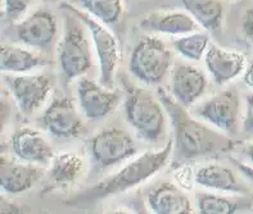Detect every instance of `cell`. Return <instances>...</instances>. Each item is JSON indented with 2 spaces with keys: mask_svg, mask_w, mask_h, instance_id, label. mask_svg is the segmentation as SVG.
Wrapping results in <instances>:
<instances>
[{
  "mask_svg": "<svg viewBox=\"0 0 253 214\" xmlns=\"http://www.w3.org/2000/svg\"><path fill=\"white\" fill-rule=\"evenodd\" d=\"M158 99L166 109L173 127V158L177 164L194 158L229 151L233 141L194 119L186 108L166 90L158 89Z\"/></svg>",
  "mask_w": 253,
  "mask_h": 214,
  "instance_id": "1",
  "label": "cell"
},
{
  "mask_svg": "<svg viewBox=\"0 0 253 214\" xmlns=\"http://www.w3.org/2000/svg\"><path fill=\"white\" fill-rule=\"evenodd\" d=\"M173 150V141L170 140L162 149L148 151L126 164L120 172L102 182L84 190L70 200L71 205L95 204L103 199L116 196L131 190L135 186L157 175L170 159Z\"/></svg>",
  "mask_w": 253,
  "mask_h": 214,
  "instance_id": "2",
  "label": "cell"
},
{
  "mask_svg": "<svg viewBox=\"0 0 253 214\" xmlns=\"http://www.w3.org/2000/svg\"><path fill=\"white\" fill-rule=\"evenodd\" d=\"M128 125L143 140L158 143L166 134V109L160 99L143 89H130L125 102Z\"/></svg>",
  "mask_w": 253,
  "mask_h": 214,
  "instance_id": "3",
  "label": "cell"
},
{
  "mask_svg": "<svg viewBox=\"0 0 253 214\" xmlns=\"http://www.w3.org/2000/svg\"><path fill=\"white\" fill-rule=\"evenodd\" d=\"M63 19V37L58 46V58L62 73L67 81H72L91 68V49L83 21L74 13L66 10Z\"/></svg>",
  "mask_w": 253,
  "mask_h": 214,
  "instance_id": "4",
  "label": "cell"
},
{
  "mask_svg": "<svg viewBox=\"0 0 253 214\" xmlns=\"http://www.w3.org/2000/svg\"><path fill=\"white\" fill-rule=\"evenodd\" d=\"M171 67V53L160 38L145 36L135 45L130 55L128 70L147 85L162 82Z\"/></svg>",
  "mask_w": 253,
  "mask_h": 214,
  "instance_id": "5",
  "label": "cell"
},
{
  "mask_svg": "<svg viewBox=\"0 0 253 214\" xmlns=\"http://www.w3.org/2000/svg\"><path fill=\"white\" fill-rule=\"evenodd\" d=\"M64 10L74 13L87 27L93 40L98 62H99V80L103 86L112 87L115 72L120 59V49L117 38L102 22L68 3L62 4Z\"/></svg>",
  "mask_w": 253,
  "mask_h": 214,
  "instance_id": "6",
  "label": "cell"
},
{
  "mask_svg": "<svg viewBox=\"0 0 253 214\" xmlns=\"http://www.w3.org/2000/svg\"><path fill=\"white\" fill-rule=\"evenodd\" d=\"M90 157L94 170L102 171L121 163L136 154L132 138L120 128H104L89 143Z\"/></svg>",
  "mask_w": 253,
  "mask_h": 214,
  "instance_id": "7",
  "label": "cell"
},
{
  "mask_svg": "<svg viewBox=\"0 0 253 214\" xmlns=\"http://www.w3.org/2000/svg\"><path fill=\"white\" fill-rule=\"evenodd\" d=\"M241 114V98L237 90H224L197 109V115L216 128L234 135Z\"/></svg>",
  "mask_w": 253,
  "mask_h": 214,
  "instance_id": "8",
  "label": "cell"
},
{
  "mask_svg": "<svg viewBox=\"0 0 253 214\" xmlns=\"http://www.w3.org/2000/svg\"><path fill=\"white\" fill-rule=\"evenodd\" d=\"M39 123L54 138H76L84 131L81 115L70 98H55L45 109Z\"/></svg>",
  "mask_w": 253,
  "mask_h": 214,
  "instance_id": "9",
  "label": "cell"
},
{
  "mask_svg": "<svg viewBox=\"0 0 253 214\" xmlns=\"http://www.w3.org/2000/svg\"><path fill=\"white\" fill-rule=\"evenodd\" d=\"M6 82L19 110L26 115L40 108L51 90V77L48 74H19L8 77Z\"/></svg>",
  "mask_w": 253,
  "mask_h": 214,
  "instance_id": "10",
  "label": "cell"
},
{
  "mask_svg": "<svg viewBox=\"0 0 253 214\" xmlns=\"http://www.w3.org/2000/svg\"><path fill=\"white\" fill-rule=\"evenodd\" d=\"M58 32L55 17L49 10L39 9L14 26V37L18 42L35 49H48Z\"/></svg>",
  "mask_w": 253,
  "mask_h": 214,
  "instance_id": "11",
  "label": "cell"
},
{
  "mask_svg": "<svg viewBox=\"0 0 253 214\" xmlns=\"http://www.w3.org/2000/svg\"><path fill=\"white\" fill-rule=\"evenodd\" d=\"M111 87L100 86L93 80L81 77L77 82V99L81 112L90 121H96L108 115L117 107L120 94Z\"/></svg>",
  "mask_w": 253,
  "mask_h": 214,
  "instance_id": "12",
  "label": "cell"
},
{
  "mask_svg": "<svg viewBox=\"0 0 253 214\" xmlns=\"http://www.w3.org/2000/svg\"><path fill=\"white\" fill-rule=\"evenodd\" d=\"M44 176V170L34 163H18L16 160L0 158V186L6 194H22L36 185Z\"/></svg>",
  "mask_w": 253,
  "mask_h": 214,
  "instance_id": "13",
  "label": "cell"
},
{
  "mask_svg": "<svg viewBox=\"0 0 253 214\" xmlns=\"http://www.w3.org/2000/svg\"><path fill=\"white\" fill-rule=\"evenodd\" d=\"M207 78L193 66L177 64L171 74V95L185 108L193 106L206 93Z\"/></svg>",
  "mask_w": 253,
  "mask_h": 214,
  "instance_id": "14",
  "label": "cell"
},
{
  "mask_svg": "<svg viewBox=\"0 0 253 214\" xmlns=\"http://www.w3.org/2000/svg\"><path fill=\"white\" fill-rule=\"evenodd\" d=\"M10 146L16 157L27 163L46 166L54 158L50 144L31 128H19L14 132L10 138Z\"/></svg>",
  "mask_w": 253,
  "mask_h": 214,
  "instance_id": "15",
  "label": "cell"
},
{
  "mask_svg": "<svg viewBox=\"0 0 253 214\" xmlns=\"http://www.w3.org/2000/svg\"><path fill=\"white\" fill-rule=\"evenodd\" d=\"M206 67L217 85H225L242 73L244 70V55L212 45L205 54Z\"/></svg>",
  "mask_w": 253,
  "mask_h": 214,
  "instance_id": "16",
  "label": "cell"
},
{
  "mask_svg": "<svg viewBox=\"0 0 253 214\" xmlns=\"http://www.w3.org/2000/svg\"><path fill=\"white\" fill-rule=\"evenodd\" d=\"M147 31L171 36H183L198 30V22L184 12H154L145 16L140 22Z\"/></svg>",
  "mask_w": 253,
  "mask_h": 214,
  "instance_id": "17",
  "label": "cell"
},
{
  "mask_svg": "<svg viewBox=\"0 0 253 214\" xmlns=\"http://www.w3.org/2000/svg\"><path fill=\"white\" fill-rule=\"evenodd\" d=\"M148 207L157 214H189V198L173 183H161L148 194Z\"/></svg>",
  "mask_w": 253,
  "mask_h": 214,
  "instance_id": "18",
  "label": "cell"
},
{
  "mask_svg": "<svg viewBox=\"0 0 253 214\" xmlns=\"http://www.w3.org/2000/svg\"><path fill=\"white\" fill-rule=\"evenodd\" d=\"M196 182L202 187L222 192L247 194L248 187L237 178L235 173L221 164H209L199 168L196 173Z\"/></svg>",
  "mask_w": 253,
  "mask_h": 214,
  "instance_id": "19",
  "label": "cell"
},
{
  "mask_svg": "<svg viewBox=\"0 0 253 214\" xmlns=\"http://www.w3.org/2000/svg\"><path fill=\"white\" fill-rule=\"evenodd\" d=\"M49 64V62L32 51L18 46L3 45L0 51V70L9 73H26L38 67Z\"/></svg>",
  "mask_w": 253,
  "mask_h": 214,
  "instance_id": "20",
  "label": "cell"
},
{
  "mask_svg": "<svg viewBox=\"0 0 253 214\" xmlns=\"http://www.w3.org/2000/svg\"><path fill=\"white\" fill-rule=\"evenodd\" d=\"M181 4L201 27L210 32L221 30L224 19L221 0H181Z\"/></svg>",
  "mask_w": 253,
  "mask_h": 214,
  "instance_id": "21",
  "label": "cell"
},
{
  "mask_svg": "<svg viewBox=\"0 0 253 214\" xmlns=\"http://www.w3.org/2000/svg\"><path fill=\"white\" fill-rule=\"evenodd\" d=\"M83 171V158L74 153H63L53 158L49 176L54 185L66 186L80 178Z\"/></svg>",
  "mask_w": 253,
  "mask_h": 214,
  "instance_id": "22",
  "label": "cell"
},
{
  "mask_svg": "<svg viewBox=\"0 0 253 214\" xmlns=\"http://www.w3.org/2000/svg\"><path fill=\"white\" fill-rule=\"evenodd\" d=\"M250 207V200L244 199L224 198L205 192L197 195V208L202 214H231L248 209Z\"/></svg>",
  "mask_w": 253,
  "mask_h": 214,
  "instance_id": "23",
  "label": "cell"
},
{
  "mask_svg": "<svg viewBox=\"0 0 253 214\" xmlns=\"http://www.w3.org/2000/svg\"><path fill=\"white\" fill-rule=\"evenodd\" d=\"M80 9L102 22L112 26L119 22L122 17L124 1L122 0H76Z\"/></svg>",
  "mask_w": 253,
  "mask_h": 214,
  "instance_id": "24",
  "label": "cell"
},
{
  "mask_svg": "<svg viewBox=\"0 0 253 214\" xmlns=\"http://www.w3.org/2000/svg\"><path fill=\"white\" fill-rule=\"evenodd\" d=\"M210 36L205 32H192L173 41V48L181 57L190 61H201L209 49Z\"/></svg>",
  "mask_w": 253,
  "mask_h": 214,
  "instance_id": "25",
  "label": "cell"
},
{
  "mask_svg": "<svg viewBox=\"0 0 253 214\" xmlns=\"http://www.w3.org/2000/svg\"><path fill=\"white\" fill-rule=\"evenodd\" d=\"M35 0H4V10L8 21H17L19 17L23 16V13L29 9L31 4Z\"/></svg>",
  "mask_w": 253,
  "mask_h": 214,
  "instance_id": "26",
  "label": "cell"
},
{
  "mask_svg": "<svg viewBox=\"0 0 253 214\" xmlns=\"http://www.w3.org/2000/svg\"><path fill=\"white\" fill-rule=\"evenodd\" d=\"M243 128L247 134H253V94L247 96V110L243 121Z\"/></svg>",
  "mask_w": 253,
  "mask_h": 214,
  "instance_id": "27",
  "label": "cell"
},
{
  "mask_svg": "<svg viewBox=\"0 0 253 214\" xmlns=\"http://www.w3.org/2000/svg\"><path fill=\"white\" fill-rule=\"evenodd\" d=\"M243 32L248 41L253 44V6L246 12L243 18Z\"/></svg>",
  "mask_w": 253,
  "mask_h": 214,
  "instance_id": "28",
  "label": "cell"
},
{
  "mask_svg": "<svg viewBox=\"0 0 253 214\" xmlns=\"http://www.w3.org/2000/svg\"><path fill=\"white\" fill-rule=\"evenodd\" d=\"M231 162H233V164L237 167L238 171H239V172H241L244 177H247L250 181H252L253 182V168L252 167H250L248 164L241 163V162H238L237 159H231Z\"/></svg>",
  "mask_w": 253,
  "mask_h": 214,
  "instance_id": "29",
  "label": "cell"
},
{
  "mask_svg": "<svg viewBox=\"0 0 253 214\" xmlns=\"http://www.w3.org/2000/svg\"><path fill=\"white\" fill-rule=\"evenodd\" d=\"M243 81H244V83L247 85V86L253 87V62L250 64V67L247 68V71H246V74H244Z\"/></svg>",
  "mask_w": 253,
  "mask_h": 214,
  "instance_id": "30",
  "label": "cell"
},
{
  "mask_svg": "<svg viewBox=\"0 0 253 214\" xmlns=\"http://www.w3.org/2000/svg\"><path fill=\"white\" fill-rule=\"evenodd\" d=\"M246 154H247L248 157H250V159L253 162V144H251L250 146L247 147V150H246Z\"/></svg>",
  "mask_w": 253,
  "mask_h": 214,
  "instance_id": "31",
  "label": "cell"
},
{
  "mask_svg": "<svg viewBox=\"0 0 253 214\" xmlns=\"http://www.w3.org/2000/svg\"><path fill=\"white\" fill-rule=\"evenodd\" d=\"M45 1H57V0H45Z\"/></svg>",
  "mask_w": 253,
  "mask_h": 214,
  "instance_id": "32",
  "label": "cell"
}]
</instances>
